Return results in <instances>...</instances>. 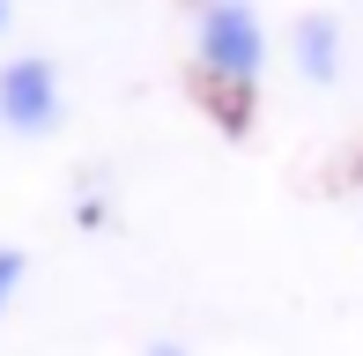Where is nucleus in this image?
I'll return each instance as SVG.
<instances>
[{
    "mask_svg": "<svg viewBox=\"0 0 363 356\" xmlns=\"http://www.w3.org/2000/svg\"><path fill=\"white\" fill-rule=\"evenodd\" d=\"M186 60H193L201 111L223 134H245L259 111V89H267V67H274V30L259 15V0H193Z\"/></svg>",
    "mask_w": 363,
    "mask_h": 356,
    "instance_id": "nucleus-1",
    "label": "nucleus"
},
{
    "mask_svg": "<svg viewBox=\"0 0 363 356\" xmlns=\"http://www.w3.org/2000/svg\"><path fill=\"white\" fill-rule=\"evenodd\" d=\"M60 119H67V74H60V60H45V52L0 60V126L15 141H45V134H60Z\"/></svg>",
    "mask_w": 363,
    "mask_h": 356,
    "instance_id": "nucleus-2",
    "label": "nucleus"
},
{
    "mask_svg": "<svg viewBox=\"0 0 363 356\" xmlns=\"http://www.w3.org/2000/svg\"><path fill=\"white\" fill-rule=\"evenodd\" d=\"M282 52H289V67L304 74L311 89H334L341 74H349V45H341V23L326 8H304L296 23L282 30Z\"/></svg>",
    "mask_w": 363,
    "mask_h": 356,
    "instance_id": "nucleus-3",
    "label": "nucleus"
},
{
    "mask_svg": "<svg viewBox=\"0 0 363 356\" xmlns=\"http://www.w3.org/2000/svg\"><path fill=\"white\" fill-rule=\"evenodd\" d=\"M23 274H30V252L0 238V319H8V312H15V297H23Z\"/></svg>",
    "mask_w": 363,
    "mask_h": 356,
    "instance_id": "nucleus-4",
    "label": "nucleus"
},
{
    "mask_svg": "<svg viewBox=\"0 0 363 356\" xmlns=\"http://www.w3.org/2000/svg\"><path fill=\"white\" fill-rule=\"evenodd\" d=\"M74 230H111V193L104 186H82L74 193Z\"/></svg>",
    "mask_w": 363,
    "mask_h": 356,
    "instance_id": "nucleus-5",
    "label": "nucleus"
},
{
    "mask_svg": "<svg viewBox=\"0 0 363 356\" xmlns=\"http://www.w3.org/2000/svg\"><path fill=\"white\" fill-rule=\"evenodd\" d=\"M141 356H193V342H178V334H156V342H141Z\"/></svg>",
    "mask_w": 363,
    "mask_h": 356,
    "instance_id": "nucleus-6",
    "label": "nucleus"
},
{
    "mask_svg": "<svg viewBox=\"0 0 363 356\" xmlns=\"http://www.w3.org/2000/svg\"><path fill=\"white\" fill-rule=\"evenodd\" d=\"M8 23H15V0H0V38H8Z\"/></svg>",
    "mask_w": 363,
    "mask_h": 356,
    "instance_id": "nucleus-7",
    "label": "nucleus"
}]
</instances>
